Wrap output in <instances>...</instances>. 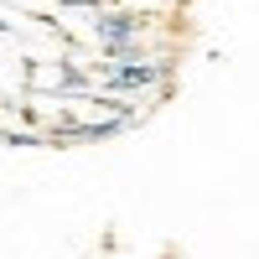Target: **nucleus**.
Returning a JSON list of instances; mask_svg holds the SVG:
<instances>
[{"label": "nucleus", "instance_id": "obj_1", "mask_svg": "<svg viewBox=\"0 0 259 259\" xmlns=\"http://www.w3.org/2000/svg\"><path fill=\"white\" fill-rule=\"evenodd\" d=\"M166 73H171V62H166V57L124 62V68H109V62H104V68H99V83H104L109 94H135V89H161Z\"/></svg>", "mask_w": 259, "mask_h": 259}, {"label": "nucleus", "instance_id": "obj_2", "mask_svg": "<svg viewBox=\"0 0 259 259\" xmlns=\"http://www.w3.org/2000/svg\"><path fill=\"white\" fill-rule=\"evenodd\" d=\"M94 36L104 41V52H124V47H140L145 21L130 11H104V16H94Z\"/></svg>", "mask_w": 259, "mask_h": 259}, {"label": "nucleus", "instance_id": "obj_3", "mask_svg": "<svg viewBox=\"0 0 259 259\" xmlns=\"http://www.w3.org/2000/svg\"><path fill=\"white\" fill-rule=\"evenodd\" d=\"M135 119V114H109V119H89V124H57V135L62 140H109V135H119V130Z\"/></svg>", "mask_w": 259, "mask_h": 259}, {"label": "nucleus", "instance_id": "obj_4", "mask_svg": "<svg viewBox=\"0 0 259 259\" xmlns=\"http://www.w3.org/2000/svg\"><path fill=\"white\" fill-rule=\"evenodd\" d=\"M0 140H6V135H0Z\"/></svg>", "mask_w": 259, "mask_h": 259}]
</instances>
